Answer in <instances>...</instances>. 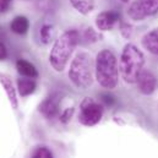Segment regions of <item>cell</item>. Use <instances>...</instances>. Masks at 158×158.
I'll use <instances>...</instances> for the list:
<instances>
[{"instance_id":"cell-25","label":"cell","mask_w":158,"mask_h":158,"mask_svg":"<svg viewBox=\"0 0 158 158\" xmlns=\"http://www.w3.org/2000/svg\"><path fill=\"white\" fill-rule=\"evenodd\" d=\"M0 40H1V35H0ZM0 42H1V40H0Z\"/></svg>"},{"instance_id":"cell-20","label":"cell","mask_w":158,"mask_h":158,"mask_svg":"<svg viewBox=\"0 0 158 158\" xmlns=\"http://www.w3.org/2000/svg\"><path fill=\"white\" fill-rule=\"evenodd\" d=\"M102 102H103L107 107H112V106L115 104V98H114L112 94L103 93V94H102Z\"/></svg>"},{"instance_id":"cell-13","label":"cell","mask_w":158,"mask_h":158,"mask_svg":"<svg viewBox=\"0 0 158 158\" xmlns=\"http://www.w3.org/2000/svg\"><path fill=\"white\" fill-rule=\"evenodd\" d=\"M37 85L33 79L30 77H22V79L17 80V88H19V93L21 94V97H27L31 93L35 92Z\"/></svg>"},{"instance_id":"cell-2","label":"cell","mask_w":158,"mask_h":158,"mask_svg":"<svg viewBox=\"0 0 158 158\" xmlns=\"http://www.w3.org/2000/svg\"><path fill=\"white\" fill-rule=\"evenodd\" d=\"M94 74L98 83L107 89L117 87L119 79L118 61L113 52L104 49L97 54L94 64Z\"/></svg>"},{"instance_id":"cell-21","label":"cell","mask_w":158,"mask_h":158,"mask_svg":"<svg viewBox=\"0 0 158 158\" xmlns=\"http://www.w3.org/2000/svg\"><path fill=\"white\" fill-rule=\"evenodd\" d=\"M73 113H74V108H69V109H66V110H64L61 114H60V120L63 121V123H68L71 117H73Z\"/></svg>"},{"instance_id":"cell-22","label":"cell","mask_w":158,"mask_h":158,"mask_svg":"<svg viewBox=\"0 0 158 158\" xmlns=\"http://www.w3.org/2000/svg\"><path fill=\"white\" fill-rule=\"evenodd\" d=\"M11 1H12V0H0V14L5 12V11L10 7Z\"/></svg>"},{"instance_id":"cell-23","label":"cell","mask_w":158,"mask_h":158,"mask_svg":"<svg viewBox=\"0 0 158 158\" xmlns=\"http://www.w3.org/2000/svg\"><path fill=\"white\" fill-rule=\"evenodd\" d=\"M7 58V50L2 42H0V60H5Z\"/></svg>"},{"instance_id":"cell-14","label":"cell","mask_w":158,"mask_h":158,"mask_svg":"<svg viewBox=\"0 0 158 158\" xmlns=\"http://www.w3.org/2000/svg\"><path fill=\"white\" fill-rule=\"evenodd\" d=\"M10 28L14 33L16 35H25L28 28H30V22H28V19L25 17V16H16L11 23H10Z\"/></svg>"},{"instance_id":"cell-10","label":"cell","mask_w":158,"mask_h":158,"mask_svg":"<svg viewBox=\"0 0 158 158\" xmlns=\"http://www.w3.org/2000/svg\"><path fill=\"white\" fill-rule=\"evenodd\" d=\"M0 83H1V86L4 87V89L7 94V98L10 101L11 107L14 109H16L17 106H19V102H17V97H16V89L14 87V83H12L11 79L5 74H0Z\"/></svg>"},{"instance_id":"cell-3","label":"cell","mask_w":158,"mask_h":158,"mask_svg":"<svg viewBox=\"0 0 158 158\" xmlns=\"http://www.w3.org/2000/svg\"><path fill=\"white\" fill-rule=\"evenodd\" d=\"M145 56L143 53L134 44L129 43L124 47L120 56V74L127 83H135L140 73L143 70Z\"/></svg>"},{"instance_id":"cell-8","label":"cell","mask_w":158,"mask_h":158,"mask_svg":"<svg viewBox=\"0 0 158 158\" xmlns=\"http://www.w3.org/2000/svg\"><path fill=\"white\" fill-rule=\"evenodd\" d=\"M60 96L58 93L52 94L47 99H44L40 106V112L47 119H53L59 115V104H60Z\"/></svg>"},{"instance_id":"cell-6","label":"cell","mask_w":158,"mask_h":158,"mask_svg":"<svg viewBox=\"0 0 158 158\" xmlns=\"http://www.w3.org/2000/svg\"><path fill=\"white\" fill-rule=\"evenodd\" d=\"M157 12L158 0H134L127 10L129 17L134 21H142Z\"/></svg>"},{"instance_id":"cell-5","label":"cell","mask_w":158,"mask_h":158,"mask_svg":"<svg viewBox=\"0 0 158 158\" xmlns=\"http://www.w3.org/2000/svg\"><path fill=\"white\" fill-rule=\"evenodd\" d=\"M103 115V107L91 98H86L81 104L79 120L85 126H93L98 124Z\"/></svg>"},{"instance_id":"cell-12","label":"cell","mask_w":158,"mask_h":158,"mask_svg":"<svg viewBox=\"0 0 158 158\" xmlns=\"http://www.w3.org/2000/svg\"><path fill=\"white\" fill-rule=\"evenodd\" d=\"M16 69L19 71L20 75H22L23 77H30V79H36L38 76L37 69L33 64H31L27 60L20 59L16 61Z\"/></svg>"},{"instance_id":"cell-11","label":"cell","mask_w":158,"mask_h":158,"mask_svg":"<svg viewBox=\"0 0 158 158\" xmlns=\"http://www.w3.org/2000/svg\"><path fill=\"white\" fill-rule=\"evenodd\" d=\"M142 47L150 53L158 55V28L147 32L142 37Z\"/></svg>"},{"instance_id":"cell-18","label":"cell","mask_w":158,"mask_h":158,"mask_svg":"<svg viewBox=\"0 0 158 158\" xmlns=\"http://www.w3.org/2000/svg\"><path fill=\"white\" fill-rule=\"evenodd\" d=\"M32 158H53V153L47 147H38L32 155Z\"/></svg>"},{"instance_id":"cell-16","label":"cell","mask_w":158,"mask_h":158,"mask_svg":"<svg viewBox=\"0 0 158 158\" xmlns=\"http://www.w3.org/2000/svg\"><path fill=\"white\" fill-rule=\"evenodd\" d=\"M54 38V27L52 25H43L40 28V40L44 44L50 43Z\"/></svg>"},{"instance_id":"cell-24","label":"cell","mask_w":158,"mask_h":158,"mask_svg":"<svg viewBox=\"0 0 158 158\" xmlns=\"http://www.w3.org/2000/svg\"><path fill=\"white\" fill-rule=\"evenodd\" d=\"M121 1H123V2H129L130 0H121Z\"/></svg>"},{"instance_id":"cell-7","label":"cell","mask_w":158,"mask_h":158,"mask_svg":"<svg viewBox=\"0 0 158 158\" xmlns=\"http://www.w3.org/2000/svg\"><path fill=\"white\" fill-rule=\"evenodd\" d=\"M136 83H137V87H139V91L142 93V94H152L157 87V80L156 76L151 73V71H147V70H142L139 75V77L136 80Z\"/></svg>"},{"instance_id":"cell-4","label":"cell","mask_w":158,"mask_h":158,"mask_svg":"<svg viewBox=\"0 0 158 158\" xmlns=\"http://www.w3.org/2000/svg\"><path fill=\"white\" fill-rule=\"evenodd\" d=\"M71 82L80 89H87L93 82V61L89 54L79 53L73 60L69 70Z\"/></svg>"},{"instance_id":"cell-17","label":"cell","mask_w":158,"mask_h":158,"mask_svg":"<svg viewBox=\"0 0 158 158\" xmlns=\"http://www.w3.org/2000/svg\"><path fill=\"white\" fill-rule=\"evenodd\" d=\"M83 38L86 40V42H88V43H94L97 40H101L102 36L98 32H96L92 27H88V28H86V31L83 33Z\"/></svg>"},{"instance_id":"cell-1","label":"cell","mask_w":158,"mask_h":158,"mask_svg":"<svg viewBox=\"0 0 158 158\" xmlns=\"http://www.w3.org/2000/svg\"><path fill=\"white\" fill-rule=\"evenodd\" d=\"M79 40L80 35L76 30H69L64 32L55 40L49 55L50 65L55 71L61 73L66 68Z\"/></svg>"},{"instance_id":"cell-19","label":"cell","mask_w":158,"mask_h":158,"mask_svg":"<svg viewBox=\"0 0 158 158\" xmlns=\"http://www.w3.org/2000/svg\"><path fill=\"white\" fill-rule=\"evenodd\" d=\"M120 32H121V35H123L125 38H130L131 35H132L131 26H130L129 23H121V25H120Z\"/></svg>"},{"instance_id":"cell-15","label":"cell","mask_w":158,"mask_h":158,"mask_svg":"<svg viewBox=\"0 0 158 158\" xmlns=\"http://www.w3.org/2000/svg\"><path fill=\"white\" fill-rule=\"evenodd\" d=\"M70 2L74 6V9H76L82 15H87L92 12L96 5L94 0H70Z\"/></svg>"},{"instance_id":"cell-9","label":"cell","mask_w":158,"mask_h":158,"mask_svg":"<svg viewBox=\"0 0 158 158\" xmlns=\"http://www.w3.org/2000/svg\"><path fill=\"white\" fill-rule=\"evenodd\" d=\"M120 15L117 11H103L96 19V26L99 31H109L119 21Z\"/></svg>"}]
</instances>
